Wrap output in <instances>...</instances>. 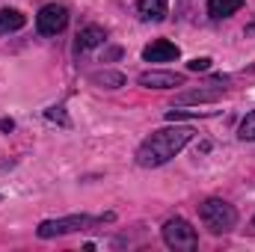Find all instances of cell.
<instances>
[{
    "label": "cell",
    "mask_w": 255,
    "mask_h": 252,
    "mask_svg": "<svg viewBox=\"0 0 255 252\" xmlns=\"http://www.w3.org/2000/svg\"><path fill=\"white\" fill-rule=\"evenodd\" d=\"M193 127H160V130H154L151 136H145L142 139V145L136 148V166H142V169H157V166H163V163H169L175 154H181L184 151V145L193 139Z\"/></svg>",
    "instance_id": "6da1fadb"
},
{
    "label": "cell",
    "mask_w": 255,
    "mask_h": 252,
    "mask_svg": "<svg viewBox=\"0 0 255 252\" xmlns=\"http://www.w3.org/2000/svg\"><path fill=\"white\" fill-rule=\"evenodd\" d=\"M199 217L214 235H229L238 226V211L226 199H205L202 208H199Z\"/></svg>",
    "instance_id": "7a4b0ae2"
},
{
    "label": "cell",
    "mask_w": 255,
    "mask_h": 252,
    "mask_svg": "<svg viewBox=\"0 0 255 252\" xmlns=\"http://www.w3.org/2000/svg\"><path fill=\"white\" fill-rule=\"evenodd\" d=\"M163 244L175 252H193L199 247V235L184 217H172L163 223Z\"/></svg>",
    "instance_id": "3957f363"
},
{
    "label": "cell",
    "mask_w": 255,
    "mask_h": 252,
    "mask_svg": "<svg viewBox=\"0 0 255 252\" xmlns=\"http://www.w3.org/2000/svg\"><path fill=\"white\" fill-rule=\"evenodd\" d=\"M95 223H104V217H86V214H71V217H60V220H45L39 223L36 235L42 241H51V238H63V235H71V232H80L86 226H95Z\"/></svg>",
    "instance_id": "277c9868"
},
{
    "label": "cell",
    "mask_w": 255,
    "mask_h": 252,
    "mask_svg": "<svg viewBox=\"0 0 255 252\" xmlns=\"http://www.w3.org/2000/svg\"><path fill=\"white\" fill-rule=\"evenodd\" d=\"M36 27L42 36H60L65 27H68V9L63 3H48L39 9L36 15Z\"/></svg>",
    "instance_id": "5b68a950"
},
{
    "label": "cell",
    "mask_w": 255,
    "mask_h": 252,
    "mask_svg": "<svg viewBox=\"0 0 255 252\" xmlns=\"http://www.w3.org/2000/svg\"><path fill=\"white\" fill-rule=\"evenodd\" d=\"M136 80H139V86H145V89H175V86H184V74H175V71H157V68L142 71Z\"/></svg>",
    "instance_id": "8992f818"
},
{
    "label": "cell",
    "mask_w": 255,
    "mask_h": 252,
    "mask_svg": "<svg viewBox=\"0 0 255 252\" xmlns=\"http://www.w3.org/2000/svg\"><path fill=\"white\" fill-rule=\"evenodd\" d=\"M226 95V86H199V89H187L178 92V104H214Z\"/></svg>",
    "instance_id": "52a82bcc"
},
{
    "label": "cell",
    "mask_w": 255,
    "mask_h": 252,
    "mask_svg": "<svg viewBox=\"0 0 255 252\" xmlns=\"http://www.w3.org/2000/svg\"><path fill=\"white\" fill-rule=\"evenodd\" d=\"M104 42H107V33H104V27H98V24H89V27H83V30L77 33L74 54H89V51L101 48Z\"/></svg>",
    "instance_id": "ba28073f"
},
{
    "label": "cell",
    "mask_w": 255,
    "mask_h": 252,
    "mask_svg": "<svg viewBox=\"0 0 255 252\" xmlns=\"http://www.w3.org/2000/svg\"><path fill=\"white\" fill-rule=\"evenodd\" d=\"M178 57H181L178 45H172V42H166V39H157V42H151V45L142 51V60H145V63H172V60H178Z\"/></svg>",
    "instance_id": "9c48e42d"
},
{
    "label": "cell",
    "mask_w": 255,
    "mask_h": 252,
    "mask_svg": "<svg viewBox=\"0 0 255 252\" xmlns=\"http://www.w3.org/2000/svg\"><path fill=\"white\" fill-rule=\"evenodd\" d=\"M169 3L166 0H136V12L142 21H163Z\"/></svg>",
    "instance_id": "30bf717a"
},
{
    "label": "cell",
    "mask_w": 255,
    "mask_h": 252,
    "mask_svg": "<svg viewBox=\"0 0 255 252\" xmlns=\"http://www.w3.org/2000/svg\"><path fill=\"white\" fill-rule=\"evenodd\" d=\"M89 80H92L95 86H101V89H119V86H125V74H122V71H113V68L92 71Z\"/></svg>",
    "instance_id": "8fae6325"
},
{
    "label": "cell",
    "mask_w": 255,
    "mask_h": 252,
    "mask_svg": "<svg viewBox=\"0 0 255 252\" xmlns=\"http://www.w3.org/2000/svg\"><path fill=\"white\" fill-rule=\"evenodd\" d=\"M24 24H27L24 12H18V9H0V36H9V33L21 30Z\"/></svg>",
    "instance_id": "7c38bea8"
},
{
    "label": "cell",
    "mask_w": 255,
    "mask_h": 252,
    "mask_svg": "<svg viewBox=\"0 0 255 252\" xmlns=\"http://www.w3.org/2000/svg\"><path fill=\"white\" fill-rule=\"evenodd\" d=\"M244 6V0H208V15L211 18H232L238 9Z\"/></svg>",
    "instance_id": "4fadbf2b"
},
{
    "label": "cell",
    "mask_w": 255,
    "mask_h": 252,
    "mask_svg": "<svg viewBox=\"0 0 255 252\" xmlns=\"http://www.w3.org/2000/svg\"><path fill=\"white\" fill-rule=\"evenodd\" d=\"M238 136H241L244 142H255V110L253 113H247L244 122L238 125Z\"/></svg>",
    "instance_id": "5bb4252c"
},
{
    "label": "cell",
    "mask_w": 255,
    "mask_h": 252,
    "mask_svg": "<svg viewBox=\"0 0 255 252\" xmlns=\"http://www.w3.org/2000/svg\"><path fill=\"white\" fill-rule=\"evenodd\" d=\"M45 119H48V122H57V125H63V127H68L65 107H60V104H57V107H48V110H45Z\"/></svg>",
    "instance_id": "9a60e30c"
},
{
    "label": "cell",
    "mask_w": 255,
    "mask_h": 252,
    "mask_svg": "<svg viewBox=\"0 0 255 252\" xmlns=\"http://www.w3.org/2000/svg\"><path fill=\"white\" fill-rule=\"evenodd\" d=\"M187 68H190V71H208V68H211V60H208V57H196V60L187 63Z\"/></svg>",
    "instance_id": "2e32d148"
},
{
    "label": "cell",
    "mask_w": 255,
    "mask_h": 252,
    "mask_svg": "<svg viewBox=\"0 0 255 252\" xmlns=\"http://www.w3.org/2000/svg\"><path fill=\"white\" fill-rule=\"evenodd\" d=\"M0 130H3V133L15 130V122H12V119H0Z\"/></svg>",
    "instance_id": "e0dca14e"
},
{
    "label": "cell",
    "mask_w": 255,
    "mask_h": 252,
    "mask_svg": "<svg viewBox=\"0 0 255 252\" xmlns=\"http://www.w3.org/2000/svg\"><path fill=\"white\" fill-rule=\"evenodd\" d=\"M253 229H255V217H253Z\"/></svg>",
    "instance_id": "ac0fdd59"
},
{
    "label": "cell",
    "mask_w": 255,
    "mask_h": 252,
    "mask_svg": "<svg viewBox=\"0 0 255 252\" xmlns=\"http://www.w3.org/2000/svg\"><path fill=\"white\" fill-rule=\"evenodd\" d=\"M0 202H3V196H0Z\"/></svg>",
    "instance_id": "d6986e66"
}]
</instances>
